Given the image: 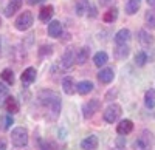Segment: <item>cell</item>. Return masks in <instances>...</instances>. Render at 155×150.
<instances>
[{"instance_id":"obj_39","label":"cell","mask_w":155,"mask_h":150,"mask_svg":"<svg viewBox=\"0 0 155 150\" xmlns=\"http://www.w3.org/2000/svg\"><path fill=\"white\" fill-rule=\"evenodd\" d=\"M147 2V5H150V6H155V0H146Z\"/></svg>"},{"instance_id":"obj_25","label":"cell","mask_w":155,"mask_h":150,"mask_svg":"<svg viewBox=\"0 0 155 150\" xmlns=\"http://www.w3.org/2000/svg\"><path fill=\"white\" fill-rule=\"evenodd\" d=\"M116 17H118V9H116L115 6H112L110 9H107L104 12V16H102V20H104L106 23H113L116 20Z\"/></svg>"},{"instance_id":"obj_34","label":"cell","mask_w":155,"mask_h":150,"mask_svg":"<svg viewBox=\"0 0 155 150\" xmlns=\"http://www.w3.org/2000/svg\"><path fill=\"white\" fill-rule=\"evenodd\" d=\"M112 2L113 0H98L99 6H109V5H112Z\"/></svg>"},{"instance_id":"obj_7","label":"cell","mask_w":155,"mask_h":150,"mask_svg":"<svg viewBox=\"0 0 155 150\" xmlns=\"http://www.w3.org/2000/svg\"><path fill=\"white\" fill-rule=\"evenodd\" d=\"M74 62H76V53H74V49L73 48H67L65 51H64L62 57H61V65L62 68H71L74 65Z\"/></svg>"},{"instance_id":"obj_4","label":"cell","mask_w":155,"mask_h":150,"mask_svg":"<svg viewBox=\"0 0 155 150\" xmlns=\"http://www.w3.org/2000/svg\"><path fill=\"white\" fill-rule=\"evenodd\" d=\"M120 116H121V105L120 104H110L104 110V113H102V119H104V122H107V124L116 122Z\"/></svg>"},{"instance_id":"obj_19","label":"cell","mask_w":155,"mask_h":150,"mask_svg":"<svg viewBox=\"0 0 155 150\" xmlns=\"http://www.w3.org/2000/svg\"><path fill=\"white\" fill-rule=\"evenodd\" d=\"M62 90L65 94H73L76 91V85H74V79L71 76H67L62 79Z\"/></svg>"},{"instance_id":"obj_15","label":"cell","mask_w":155,"mask_h":150,"mask_svg":"<svg viewBox=\"0 0 155 150\" xmlns=\"http://www.w3.org/2000/svg\"><path fill=\"white\" fill-rule=\"evenodd\" d=\"M132 130H134V122L130 119H123L118 126H116V133L123 135V136L132 133Z\"/></svg>"},{"instance_id":"obj_40","label":"cell","mask_w":155,"mask_h":150,"mask_svg":"<svg viewBox=\"0 0 155 150\" xmlns=\"http://www.w3.org/2000/svg\"><path fill=\"white\" fill-rule=\"evenodd\" d=\"M0 56H2V39H0Z\"/></svg>"},{"instance_id":"obj_26","label":"cell","mask_w":155,"mask_h":150,"mask_svg":"<svg viewBox=\"0 0 155 150\" xmlns=\"http://www.w3.org/2000/svg\"><path fill=\"white\" fill-rule=\"evenodd\" d=\"M144 105L147 108H153L155 107V90L153 88H149L144 94Z\"/></svg>"},{"instance_id":"obj_27","label":"cell","mask_w":155,"mask_h":150,"mask_svg":"<svg viewBox=\"0 0 155 150\" xmlns=\"http://www.w3.org/2000/svg\"><path fill=\"white\" fill-rule=\"evenodd\" d=\"M138 40H140V43H141V45L147 46V45H150V43L153 42V37H152V36H150L147 31L141 30V31L138 33Z\"/></svg>"},{"instance_id":"obj_37","label":"cell","mask_w":155,"mask_h":150,"mask_svg":"<svg viewBox=\"0 0 155 150\" xmlns=\"http://www.w3.org/2000/svg\"><path fill=\"white\" fill-rule=\"evenodd\" d=\"M0 150H6V139L0 138Z\"/></svg>"},{"instance_id":"obj_30","label":"cell","mask_w":155,"mask_h":150,"mask_svg":"<svg viewBox=\"0 0 155 150\" xmlns=\"http://www.w3.org/2000/svg\"><path fill=\"white\" fill-rule=\"evenodd\" d=\"M41 150H58V145H56L53 141L45 139V141L41 142Z\"/></svg>"},{"instance_id":"obj_41","label":"cell","mask_w":155,"mask_h":150,"mask_svg":"<svg viewBox=\"0 0 155 150\" xmlns=\"http://www.w3.org/2000/svg\"><path fill=\"white\" fill-rule=\"evenodd\" d=\"M14 150H27V148H23V147H16Z\"/></svg>"},{"instance_id":"obj_42","label":"cell","mask_w":155,"mask_h":150,"mask_svg":"<svg viewBox=\"0 0 155 150\" xmlns=\"http://www.w3.org/2000/svg\"><path fill=\"white\" fill-rule=\"evenodd\" d=\"M0 27H2V19H0Z\"/></svg>"},{"instance_id":"obj_28","label":"cell","mask_w":155,"mask_h":150,"mask_svg":"<svg viewBox=\"0 0 155 150\" xmlns=\"http://www.w3.org/2000/svg\"><path fill=\"white\" fill-rule=\"evenodd\" d=\"M144 22L147 28H155V8L147 9L146 16H144Z\"/></svg>"},{"instance_id":"obj_35","label":"cell","mask_w":155,"mask_h":150,"mask_svg":"<svg viewBox=\"0 0 155 150\" xmlns=\"http://www.w3.org/2000/svg\"><path fill=\"white\" fill-rule=\"evenodd\" d=\"M51 51H53V48H51V46H42L41 54H47V53H51Z\"/></svg>"},{"instance_id":"obj_12","label":"cell","mask_w":155,"mask_h":150,"mask_svg":"<svg viewBox=\"0 0 155 150\" xmlns=\"http://www.w3.org/2000/svg\"><path fill=\"white\" fill-rule=\"evenodd\" d=\"M93 88H95V85H93L92 81H81V82L76 84V91L81 96H87L88 93L93 91Z\"/></svg>"},{"instance_id":"obj_1","label":"cell","mask_w":155,"mask_h":150,"mask_svg":"<svg viewBox=\"0 0 155 150\" xmlns=\"http://www.w3.org/2000/svg\"><path fill=\"white\" fill-rule=\"evenodd\" d=\"M37 104L44 108V113H45V118L48 121H56L61 115V108H62V104H61V97L58 93L51 91V90H44L39 93L37 96Z\"/></svg>"},{"instance_id":"obj_8","label":"cell","mask_w":155,"mask_h":150,"mask_svg":"<svg viewBox=\"0 0 155 150\" xmlns=\"http://www.w3.org/2000/svg\"><path fill=\"white\" fill-rule=\"evenodd\" d=\"M37 78V71L34 67H28V68H25L23 73L20 74V81H22V85L23 87H30Z\"/></svg>"},{"instance_id":"obj_20","label":"cell","mask_w":155,"mask_h":150,"mask_svg":"<svg viewBox=\"0 0 155 150\" xmlns=\"http://www.w3.org/2000/svg\"><path fill=\"white\" fill-rule=\"evenodd\" d=\"M88 56H90V48L88 46L79 48L76 51V64L78 65H84L85 62H87V59H88Z\"/></svg>"},{"instance_id":"obj_14","label":"cell","mask_w":155,"mask_h":150,"mask_svg":"<svg viewBox=\"0 0 155 150\" xmlns=\"http://www.w3.org/2000/svg\"><path fill=\"white\" fill-rule=\"evenodd\" d=\"M53 14H54V6L53 5H45V6L41 8V12H39V20L45 22V23H50Z\"/></svg>"},{"instance_id":"obj_36","label":"cell","mask_w":155,"mask_h":150,"mask_svg":"<svg viewBox=\"0 0 155 150\" xmlns=\"http://www.w3.org/2000/svg\"><path fill=\"white\" fill-rule=\"evenodd\" d=\"M44 0H27V3L28 5H31V6H34V5H39V3H42Z\"/></svg>"},{"instance_id":"obj_32","label":"cell","mask_w":155,"mask_h":150,"mask_svg":"<svg viewBox=\"0 0 155 150\" xmlns=\"http://www.w3.org/2000/svg\"><path fill=\"white\" fill-rule=\"evenodd\" d=\"M124 145H126V139H124V136L123 135H120L118 138H116V148H124Z\"/></svg>"},{"instance_id":"obj_13","label":"cell","mask_w":155,"mask_h":150,"mask_svg":"<svg viewBox=\"0 0 155 150\" xmlns=\"http://www.w3.org/2000/svg\"><path fill=\"white\" fill-rule=\"evenodd\" d=\"M98 76V81L101 82V84H110L113 79H115V71L112 70V68H102V70H99V73L96 74Z\"/></svg>"},{"instance_id":"obj_33","label":"cell","mask_w":155,"mask_h":150,"mask_svg":"<svg viewBox=\"0 0 155 150\" xmlns=\"http://www.w3.org/2000/svg\"><path fill=\"white\" fill-rule=\"evenodd\" d=\"M11 124H14V121H12L11 116H6V118H5V124H3V129L8 130V129L11 127Z\"/></svg>"},{"instance_id":"obj_10","label":"cell","mask_w":155,"mask_h":150,"mask_svg":"<svg viewBox=\"0 0 155 150\" xmlns=\"http://www.w3.org/2000/svg\"><path fill=\"white\" fill-rule=\"evenodd\" d=\"M47 31H48V36H50V37H53V39H58V37H61L64 28H62V25H61L59 20H51V22L48 23Z\"/></svg>"},{"instance_id":"obj_22","label":"cell","mask_w":155,"mask_h":150,"mask_svg":"<svg viewBox=\"0 0 155 150\" xmlns=\"http://www.w3.org/2000/svg\"><path fill=\"white\" fill-rule=\"evenodd\" d=\"M109 62V54L106 51H98L95 56H93V64L96 67H104Z\"/></svg>"},{"instance_id":"obj_18","label":"cell","mask_w":155,"mask_h":150,"mask_svg":"<svg viewBox=\"0 0 155 150\" xmlns=\"http://www.w3.org/2000/svg\"><path fill=\"white\" fill-rule=\"evenodd\" d=\"M129 53H130V48H129L127 45H116V48L113 49V57L116 60H124Z\"/></svg>"},{"instance_id":"obj_23","label":"cell","mask_w":155,"mask_h":150,"mask_svg":"<svg viewBox=\"0 0 155 150\" xmlns=\"http://www.w3.org/2000/svg\"><path fill=\"white\" fill-rule=\"evenodd\" d=\"M0 79L5 81V82H6V85H14V82H16L14 71H12L11 68H5L2 73H0Z\"/></svg>"},{"instance_id":"obj_16","label":"cell","mask_w":155,"mask_h":150,"mask_svg":"<svg viewBox=\"0 0 155 150\" xmlns=\"http://www.w3.org/2000/svg\"><path fill=\"white\" fill-rule=\"evenodd\" d=\"M129 39H130V31H129L127 28H121L113 37V40H115L116 45H126L129 42Z\"/></svg>"},{"instance_id":"obj_21","label":"cell","mask_w":155,"mask_h":150,"mask_svg":"<svg viewBox=\"0 0 155 150\" xmlns=\"http://www.w3.org/2000/svg\"><path fill=\"white\" fill-rule=\"evenodd\" d=\"M88 6H90V2L88 0H78L76 5H74V9H76V16L82 17L85 12H88Z\"/></svg>"},{"instance_id":"obj_11","label":"cell","mask_w":155,"mask_h":150,"mask_svg":"<svg viewBox=\"0 0 155 150\" xmlns=\"http://www.w3.org/2000/svg\"><path fill=\"white\" fill-rule=\"evenodd\" d=\"M98 144H99L98 136L96 135H90V136H87V138H84L81 141V148L82 150H96Z\"/></svg>"},{"instance_id":"obj_17","label":"cell","mask_w":155,"mask_h":150,"mask_svg":"<svg viewBox=\"0 0 155 150\" xmlns=\"http://www.w3.org/2000/svg\"><path fill=\"white\" fill-rule=\"evenodd\" d=\"M22 3H23V0H9V3L5 8V16L11 17L12 14H16V12L22 8Z\"/></svg>"},{"instance_id":"obj_3","label":"cell","mask_w":155,"mask_h":150,"mask_svg":"<svg viewBox=\"0 0 155 150\" xmlns=\"http://www.w3.org/2000/svg\"><path fill=\"white\" fill-rule=\"evenodd\" d=\"M33 23H34V17L31 14V11H23L22 14L16 19L14 22V27L17 31H27L33 27Z\"/></svg>"},{"instance_id":"obj_31","label":"cell","mask_w":155,"mask_h":150,"mask_svg":"<svg viewBox=\"0 0 155 150\" xmlns=\"http://www.w3.org/2000/svg\"><path fill=\"white\" fill-rule=\"evenodd\" d=\"M8 93H9V91H8V87H6L5 84H2V82H0V101H2V99L5 101V99L9 96Z\"/></svg>"},{"instance_id":"obj_2","label":"cell","mask_w":155,"mask_h":150,"mask_svg":"<svg viewBox=\"0 0 155 150\" xmlns=\"http://www.w3.org/2000/svg\"><path fill=\"white\" fill-rule=\"evenodd\" d=\"M11 142L14 147H25L28 144V132L23 127H16L11 130Z\"/></svg>"},{"instance_id":"obj_6","label":"cell","mask_w":155,"mask_h":150,"mask_svg":"<svg viewBox=\"0 0 155 150\" xmlns=\"http://www.w3.org/2000/svg\"><path fill=\"white\" fill-rule=\"evenodd\" d=\"M99 107H101L99 99H90L87 104L82 105V116H84L85 119H90V118H92L96 111L99 110Z\"/></svg>"},{"instance_id":"obj_9","label":"cell","mask_w":155,"mask_h":150,"mask_svg":"<svg viewBox=\"0 0 155 150\" xmlns=\"http://www.w3.org/2000/svg\"><path fill=\"white\" fill-rule=\"evenodd\" d=\"M3 107H5V110L8 111L9 115H16V113H19V110H20V105L17 102V99L12 97V96H8L3 101Z\"/></svg>"},{"instance_id":"obj_24","label":"cell","mask_w":155,"mask_h":150,"mask_svg":"<svg viewBox=\"0 0 155 150\" xmlns=\"http://www.w3.org/2000/svg\"><path fill=\"white\" fill-rule=\"evenodd\" d=\"M141 6V0H127V3H126V12L129 16H132L135 14V12L140 9Z\"/></svg>"},{"instance_id":"obj_29","label":"cell","mask_w":155,"mask_h":150,"mask_svg":"<svg viewBox=\"0 0 155 150\" xmlns=\"http://www.w3.org/2000/svg\"><path fill=\"white\" fill-rule=\"evenodd\" d=\"M135 65L137 67H144L146 65V62H147V54H146V51H138L137 54H135Z\"/></svg>"},{"instance_id":"obj_38","label":"cell","mask_w":155,"mask_h":150,"mask_svg":"<svg viewBox=\"0 0 155 150\" xmlns=\"http://www.w3.org/2000/svg\"><path fill=\"white\" fill-rule=\"evenodd\" d=\"M88 16H90V17H95V16H96V9H95V8H90Z\"/></svg>"},{"instance_id":"obj_5","label":"cell","mask_w":155,"mask_h":150,"mask_svg":"<svg viewBox=\"0 0 155 150\" xmlns=\"http://www.w3.org/2000/svg\"><path fill=\"white\" fill-rule=\"evenodd\" d=\"M134 150H152V135L143 132V135L134 141Z\"/></svg>"}]
</instances>
